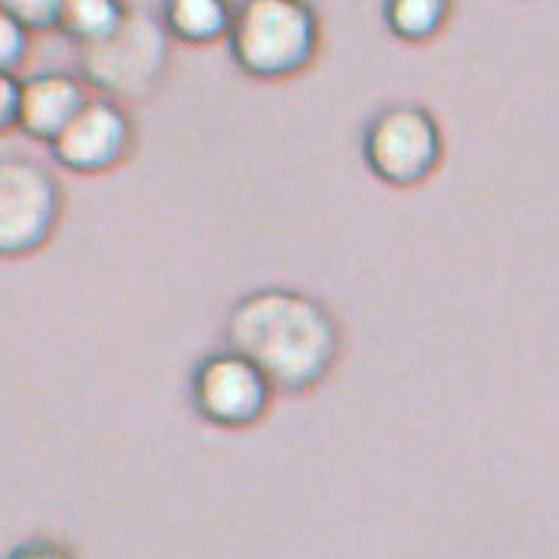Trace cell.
Returning <instances> with one entry per match:
<instances>
[{
    "instance_id": "15",
    "label": "cell",
    "mask_w": 559,
    "mask_h": 559,
    "mask_svg": "<svg viewBox=\"0 0 559 559\" xmlns=\"http://www.w3.org/2000/svg\"><path fill=\"white\" fill-rule=\"evenodd\" d=\"M4 559H73L67 546L53 543V539H27L21 546H14Z\"/></svg>"
},
{
    "instance_id": "4",
    "label": "cell",
    "mask_w": 559,
    "mask_h": 559,
    "mask_svg": "<svg viewBox=\"0 0 559 559\" xmlns=\"http://www.w3.org/2000/svg\"><path fill=\"white\" fill-rule=\"evenodd\" d=\"M60 181L37 162L0 155V257L40 250L60 221Z\"/></svg>"
},
{
    "instance_id": "6",
    "label": "cell",
    "mask_w": 559,
    "mask_h": 559,
    "mask_svg": "<svg viewBox=\"0 0 559 559\" xmlns=\"http://www.w3.org/2000/svg\"><path fill=\"white\" fill-rule=\"evenodd\" d=\"M270 379L234 349L201 359L191 376V402L198 415L221 428H247L260 421L270 408Z\"/></svg>"
},
{
    "instance_id": "8",
    "label": "cell",
    "mask_w": 559,
    "mask_h": 559,
    "mask_svg": "<svg viewBox=\"0 0 559 559\" xmlns=\"http://www.w3.org/2000/svg\"><path fill=\"white\" fill-rule=\"evenodd\" d=\"M90 103L86 86L70 73H40L21 83V119L17 129H24L31 139L57 142L63 129L83 112Z\"/></svg>"
},
{
    "instance_id": "12",
    "label": "cell",
    "mask_w": 559,
    "mask_h": 559,
    "mask_svg": "<svg viewBox=\"0 0 559 559\" xmlns=\"http://www.w3.org/2000/svg\"><path fill=\"white\" fill-rule=\"evenodd\" d=\"M31 50V34L24 31V24L0 4V73H11L24 63Z\"/></svg>"
},
{
    "instance_id": "1",
    "label": "cell",
    "mask_w": 559,
    "mask_h": 559,
    "mask_svg": "<svg viewBox=\"0 0 559 559\" xmlns=\"http://www.w3.org/2000/svg\"><path fill=\"white\" fill-rule=\"evenodd\" d=\"M227 343L253 362L273 389H313L336 362L340 330L333 313L300 290H253L227 317Z\"/></svg>"
},
{
    "instance_id": "9",
    "label": "cell",
    "mask_w": 559,
    "mask_h": 559,
    "mask_svg": "<svg viewBox=\"0 0 559 559\" xmlns=\"http://www.w3.org/2000/svg\"><path fill=\"white\" fill-rule=\"evenodd\" d=\"M162 21L168 34L185 44H211L230 34L234 11L227 4H217V0H175L162 11Z\"/></svg>"
},
{
    "instance_id": "2",
    "label": "cell",
    "mask_w": 559,
    "mask_h": 559,
    "mask_svg": "<svg viewBox=\"0 0 559 559\" xmlns=\"http://www.w3.org/2000/svg\"><path fill=\"white\" fill-rule=\"evenodd\" d=\"M230 57L257 80H284L307 70L320 47V21L310 4L250 0L234 11Z\"/></svg>"
},
{
    "instance_id": "14",
    "label": "cell",
    "mask_w": 559,
    "mask_h": 559,
    "mask_svg": "<svg viewBox=\"0 0 559 559\" xmlns=\"http://www.w3.org/2000/svg\"><path fill=\"white\" fill-rule=\"evenodd\" d=\"M21 119V80L0 73V132L14 129Z\"/></svg>"
},
{
    "instance_id": "13",
    "label": "cell",
    "mask_w": 559,
    "mask_h": 559,
    "mask_svg": "<svg viewBox=\"0 0 559 559\" xmlns=\"http://www.w3.org/2000/svg\"><path fill=\"white\" fill-rule=\"evenodd\" d=\"M21 24L27 34L34 31H50L60 24V4H53V0H11V4H4Z\"/></svg>"
},
{
    "instance_id": "11",
    "label": "cell",
    "mask_w": 559,
    "mask_h": 559,
    "mask_svg": "<svg viewBox=\"0 0 559 559\" xmlns=\"http://www.w3.org/2000/svg\"><path fill=\"white\" fill-rule=\"evenodd\" d=\"M448 14L441 0H395L385 8V24L405 40H428L444 27Z\"/></svg>"
},
{
    "instance_id": "3",
    "label": "cell",
    "mask_w": 559,
    "mask_h": 559,
    "mask_svg": "<svg viewBox=\"0 0 559 559\" xmlns=\"http://www.w3.org/2000/svg\"><path fill=\"white\" fill-rule=\"evenodd\" d=\"M168 63V27L165 21L158 24L152 14L129 8L122 27L96 44L80 50V67L83 76L119 99H142L148 96Z\"/></svg>"
},
{
    "instance_id": "5",
    "label": "cell",
    "mask_w": 559,
    "mask_h": 559,
    "mask_svg": "<svg viewBox=\"0 0 559 559\" xmlns=\"http://www.w3.org/2000/svg\"><path fill=\"white\" fill-rule=\"evenodd\" d=\"M362 155L385 185L412 188L438 168L441 129L421 106H385L366 126Z\"/></svg>"
},
{
    "instance_id": "7",
    "label": "cell",
    "mask_w": 559,
    "mask_h": 559,
    "mask_svg": "<svg viewBox=\"0 0 559 559\" xmlns=\"http://www.w3.org/2000/svg\"><path fill=\"white\" fill-rule=\"evenodd\" d=\"M132 145V119L112 99H90L83 112L50 145L53 158L83 175L116 168Z\"/></svg>"
},
{
    "instance_id": "10",
    "label": "cell",
    "mask_w": 559,
    "mask_h": 559,
    "mask_svg": "<svg viewBox=\"0 0 559 559\" xmlns=\"http://www.w3.org/2000/svg\"><path fill=\"white\" fill-rule=\"evenodd\" d=\"M129 8L112 4V0H70V4H60V24L57 31H63L70 40L83 47H96L103 40H109L122 21H126Z\"/></svg>"
}]
</instances>
